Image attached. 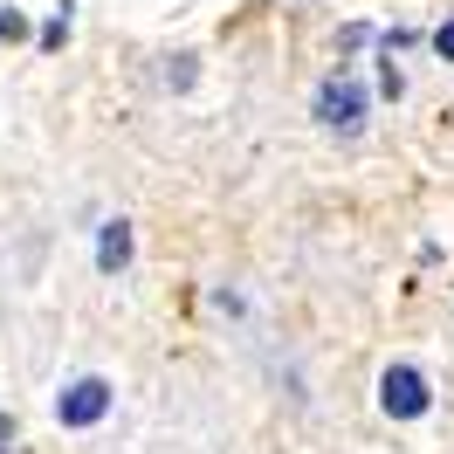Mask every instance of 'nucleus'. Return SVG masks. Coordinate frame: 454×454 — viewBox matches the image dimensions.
Returning a JSON list of instances; mask_svg holds the SVG:
<instances>
[{
	"label": "nucleus",
	"mask_w": 454,
	"mask_h": 454,
	"mask_svg": "<svg viewBox=\"0 0 454 454\" xmlns=\"http://www.w3.org/2000/svg\"><path fill=\"white\" fill-rule=\"evenodd\" d=\"M14 35H28V21H21L14 7H0V42H14Z\"/></svg>",
	"instance_id": "6"
},
{
	"label": "nucleus",
	"mask_w": 454,
	"mask_h": 454,
	"mask_svg": "<svg viewBox=\"0 0 454 454\" xmlns=\"http://www.w3.org/2000/svg\"><path fill=\"white\" fill-rule=\"evenodd\" d=\"M434 49H441V62H454V21H441V28H434Z\"/></svg>",
	"instance_id": "7"
},
{
	"label": "nucleus",
	"mask_w": 454,
	"mask_h": 454,
	"mask_svg": "<svg viewBox=\"0 0 454 454\" xmlns=\"http://www.w3.org/2000/svg\"><path fill=\"white\" fill-rule=\"evenodd\" d=\"M317 124L358 131V124H365V83H358V76H324V90H317Z\"/></svg>",
	"instance_id": "3"
},
{
	"label": "nucleus",
	"mask_w": 454,
	"mask_h": 454,
	"mask_svg": "<svg viewBox=\"0 0 454 454\" xmlns=\"http://www.w3.org/2000/svg\"><path fill=\"white\" fill-rule=\"evenodd\" d=\"M379 406H386L393 420H420L427 406H434L427 372H420V365H386V372H379Z\"/></svg>",
	"instance_id": "1"
},
{
	"label": "nucleus",
	"mask_w": 454,
	"mask_h": 454,
	"mask_svg": "<svg viewBox=\"0 0 454 454\" xmlns=\"http://www.w3.org/2000/svg\"><path fill=\"white\" fill-rule=\"evenodd\" d=\"M14 448V420H7V413H0V454Z\"/></svg>",
	"instance_id": "8"
},
{
	"label": "nucleus",
	"mask_w": 454,
	"mask_h": 454,
	"mask_svg": "<svg viewBox=\"0 0 454 454\" xmlns=\"http://www.w3.org/2000/svg\"><path fill=\"white\" fill-rule=\"evenodd\" d=\"M62 42H69V0H62V14H56V21L42 28V49H62Z\"/></svg>",
	"instance_id": "5"
},
{
	"label": "nucleus",
	"mask_w": 454,
	"mask_h": 454,
	"mask_svg": "<svg viewBox=\"0 0 454 454\" xmlns=\"http://www.w3.org/2000/svg\"><path fill=\"white\" fill-rule=\"evenodd\" d=\"M111 379H97V372H90V379H69V386H62L56 393V420L62 427H97L104 420V413H111Z\"/></svg>",
	"instance_id": "2"
},
{
	"label": "nucleus",
	"mask_w": 454,
	"mask_h": 454,
	"mask_svg": "<svg viewBox=\"0 0 454 454\" xmlns=\"http://www.w3.org/2000/svg\"><path fill=\"white\" fill-rule=\"evenodd\" d=\"M97 269H104V276H124V269H131V221L97 227Z\"/></svg>",
	"instance_id": "4"
}]
</instances>
